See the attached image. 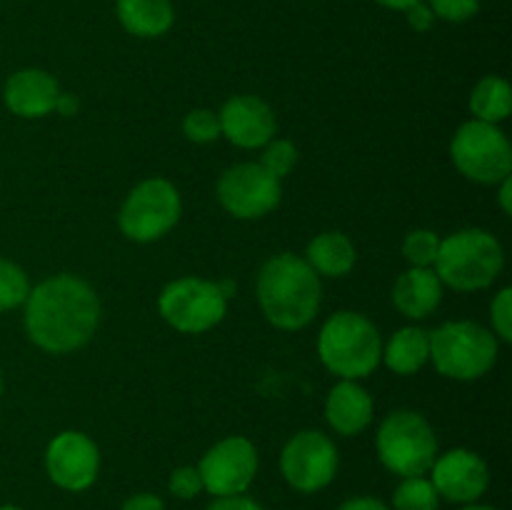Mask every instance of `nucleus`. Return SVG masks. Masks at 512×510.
Instances as JSON below:
<instances>
[{
    "label": "nucleus",
    "instance_id": "9d476101",
    "mask_svg": "<svg viewBox=\"0 0 512 510\" xmlns=\"http://www.w3.org/2000/svg\"><path fill=\"white\" fill-rule=\"evenodd\" d=\"M340 455L333 440L320 430H300L280 453V473L298 493H318L338 475Z\"/></svg>",
    "mask_w": 512,
    "mask_h": 510
},
{
    "label": "nucleus",
    "instance_id": "cd10ccee",
    "mask_svg": "<svg viewBox=\"0 0 512 510\" xmlns=\"http://www.w3.org/2000/svg\"><path fill=\"white\" fill-rule=\"evenodd\" d=\"M433 10L435 20L445 23H465L480 13V0H425Z\"/></svg>",
    "mask_w": 512,
    "mask_h": 510
},
{
    "label": "nucleus",
    "instance_id": "dca6fc26",
    "mask_svg": "<svg viewBox=\"0 0 512 510\" xmlns=\"http://www.w3.org/2000/svg\"><path fill=\"white\" fill-rule=\"evenodd\" d=\"M60 95V85L48 70L23 68L15 70L3 85L5 108L25 120H38L55 113V100Z\"/></svg>",
    "mask_w": 512,
    "mask_h": 510
},
{
    "label": "nucleus",
    "instance_id": "c9c22d12",
    "mask_svg": "<svg viewBox=\"0 0 512 510\" xmlns=\"http://www.w3.org/2000/svg\"><path fill=\"white\" fill-rule=\"evenodd\" d=\"M500 190H498V203H500V210H503L505 215L512 213V175L508 178L500 180Z\"/></svg>",
    "mask_w": 512,
    "mask_h": 510
},
{
    "label": "nucleus",
    "instance_id": "7c9ffc66",
    "mask_svg": "<svg viewBox=\"0 0 512 510\" xmlns=\"http://www.w3.org/2000/svg\"><path fill=\"white\" fill-rule=\"evenodd\" d=\"M405 20H408V25L415 30V33H428V30L435 25V15L425 0L405 10Z\"/></svg>",
    "mask_w": 512,
    "mask_h": 510
},
{
    "label": "nucleus",
    "instance_id": "2f4dec72",
    "mask_svg": "<svg viewBox=\"0 0 512 510\" xmlns=\"http://www.w3.org/2000/svg\"><path fill=\"white\" fill-rule=\"evenodd\" d=\"M208 510H265V508L243 493V495H228V498H215L213 503L208 505Z\"/></svg>",
    "mask_w": 512,
    "mask_h": 510
},
{
    "label": "nucleus",
    "instance_id": "9b49d317",
    "mask_svg": "<svg viewBox=\"0 0 512 510\" xmlns=\"http://www.w3.org/2000/svg\"><path fill=\"white\" fill-rule=\"evenodd\" d=\"M258 448L245 435H228L205 450L198 470L203 488L215 498L243 495L258 475Z\"/></svg>",
    "mask_w": 512,
    "mask_h": 510
},
{
    "label": "nucleus",
    "instance_id": "20e7f679",
    "mask_svg": "<svg viewBox=\"0 0 512 510\" xmlns=\"http://www.w3.org/2000/svg\"><path fill=\"white\" fill-rule=\"evenodd\" d=\"M505 265V250L493 233L483 228H463L440 240L433 270L440 283L460 293L483 290L498 280Z\"/></svg>",
    "mask_w": 512,
    "mask_h": 510
},
{
    "label": "nucleus",
    "instance_id": "4be33fe9",
    "mask_svg": "<svg viewBox=\"0 0 512 510\" xmlns=\"http://www.w3.org/2000/svg\"><path fill=\"white\" fill-rule=\"evenodd\" d=\"M470 110L475 120L500 125L512 110V88L500 75H485L470 93Z\"/></svg>",
    "mask_w": 512,
    "mask_h": 510
},
{
    "label": "nucleus",
    "instance_id": "72a5a7b5",
    "mask_svg": "<svg viewBox=\"0 0 512 510\" xmlns=\"http://www.w3.org/2000/svg\"><path fill=\"white\" fill-rule=\"evenodd\" d=\"M338 510H393V508H390V505H385L383 500L370 498V495H358V498L345 500Z\"/></svg>",
    "mask_w": 512,
    "mask_h": 510
},
{
    "label": "nucleus",
    "instance_id": "f704fd0d",
    "mask_svg": "<svg viewBox=\"0 0 512 510\" xmlns=\"http://www.w3.org/2000/svg\"><path fill=\"white\" fill-rule=\"evenodd\" d=\"M80 110V100L75 98L73 93H63L60 90L58 100H55V113L63 115V118H73V115H78Z\"/></svg>",
    "mask_w": 512,
    "mask_h": 510
},
{
    "label": "nucleus",
    "instance_id": "412c9836",
    "mask_svg": "<svg viewBox=\"0 0 512 510\" xmlns=\"http://www.w3.org/2000/svg\"><path fill=\"white\" fill-rule=\"evenodd\" d=\"M383 360L395 375H415L430 360V335L418 325L400 328L383 348Z\"/></svg>",
    "mask_w": 512,
    "mask_h": 510
},
{
    "label": "nucleus",
    "instance_id": "6e6552de",
    "mask_svg": "<svg viewBox=\"0 0 512 510\" xmlns=\"http://www.w3.org/2000/svg\"><path fill=\"white\" fill-rule=\"evenodd\" d=\"M450 155L460 173L480 185H498L512 175V145L500 125L468 120L450 143Z\"/></svg>",
    "mask_w": 512,
    "mask_h": 510
},
{
    "label": "nucleus",
    "instance_id": "39448f33",
    "mask_svg": "<svg viewBox=\"0 0 512 510\" xmlns=\"http://www.w3.org/2000/svg\"><path fill=\"white\" fill-rule=\"evenodd\" d=\"M428 335L430 360L443 378L478 380L498 360V338L473 320H450Z\"/></svg>",
    "mask_w": 512,
    "mask_h": 510
},
{
    "label": "nucleus",
    "instance_id": "a211bd4d",
    "mask_svg": "<svg viewBox=\"0 0 512 510\" xmlns=\"http://www.w3.org/2000/svg\"><path fill=\"white\" fill-rule=\"evenodd\" d=\"M443 288L433 268H408L393 283V305L410 320H425L438 310Z\"/></svg>",
    "mask_w": 512,
    "mask_h": 510
},
{
    "label": "nucleus",
    "instance_id": "c756f323",
    "mask_svg": "<svg viewBox=\"0 0 512 510\" xmlns=\"http://www.w3.org/2000/svg\"><path fill=\"white\" fill-rule=\"evenodd\" d=\"M490 320H493L495 338H500L503 343L512 340V290L503 288L490 303Z\"/></svg>",
    "mask_w": 512,
    "mask_h": 510
},
{
    "label": "nucleus",
    "instance_id": "f3484780",
    "mask_svg": "<svg viewBox=\"0 0 512 510\" xmlns=\"http://www.w3.org/2000/svg\"><path fill=\"white\" fill-rule=\"evenodd\" d=\"M373 395L358 380H340L325 398V420L338 435H360L373 420Z\"/></svg>",
    "mask_w": 512,
    "mask_h": 510
},
{
    "label": "nucleus",
    "instance_id": "6ab92c4d",
    "mask_svg": "<svg viewBox=\"0 0 512 510\" xmlns=\"http://www.w3.org/2000/svg\"><path fill=\"white\" fill-rule=\"evenodd\" d=\"M115 15L135 38H160L175 23L173 0H118Z\"/></svg>",
    "mask_w": 512,
    "mask_h": 510
},
{
    "label": "nucleus",
    "instance_id": "a878e982",
    "mask_svg": "<svg viewBox=\"0 0 512 510\" xmlns=\"http://www.w3.org/2000/svg\"><path fill=\"white\" fill-rule=\"evenodd\" d=\"M183 133L190 143H213V140L223 138L220 133V118L215 110L210 108H195L183 118Z\"/></svg>",
    "mask_w": 512,
    "mask_h": 510
},
{
    "label": "nucleus",
    "instance_id": "ea45409f",
    "mask_svg": "<svg viewBox=\"0 0 512 510\" xmlns=\"http://www.w3.org/2000/svg\"><path fill=\"white\" fill-rule=\"evenodd\" d=\"M0 510H20L18 505H0Z\"/></svg>",
    "mask_w": 512,
    "mask_h": 510
},
{
    "label": "nucleus",
    "instance_id": "5701e85b",
    "mask_svg": "<svg viewBox=\"0 0 512 510\" xmlns=\"http://www.w3.org/2000/svg\"><path fill=\"white\" fill-rule=\"evenodd\" d=\"M440 495L433 488L430 478L415 475V478H403L393 493V510H438Z\"/></svg>",
    "mask_w": 512,
    "mask_h": 510
},
{
    "label": "nucleus",
    "instance_id": "473e14b6",
    "mask_svg": "<svg viewBox=\"0 0 512 510\" xmlns=\"http://www.w3.org/2000/svg\"><path fill=\"white\" fill-rule=\"evenodd\" d=\"M120 510H165V503L153 493H138L130 495Z\"/></svg>",
    "mask_w": 512,
    "mask_h": 510
},
{
    "label": "nucleus",
    "instance_id": "aec40b11",
    "mask_svg": "<svg viewBox=\"0 0 512 510\" xmlns=\"http://www.w3.org/2000/svg\"><path fill=\"white\" fill-rule=\"evenodd\" d=\"M358 253L353 240L340 230H325L315 235L305 248V263L325 278H343L353 270Z\"/></svg>",
    "mask_w": 512,
    "mask_h": 510
},
{
    "label": "nucleus",
    "instance_id": "f03ea898",
    "mask_svg": "<svg viewBox=\"0 0 512 510\" xmlns=\"http://www.w3.org/2000/svg\"><path fill=\"white\" fill-rule=\"evenodd\" d=\"M258 303L275 328H305L323 303L320 275L300 255H275L258 273Z\"/></svg>",
    "mask_w": 512,
    "mask_h": 510
},
{
    "label": "nucleus",
    "instance_id": "b1692460",
    "mask_svg": "<svg viewBox=\"0 0 512 510\" xmlns=\"http://www.w3.org/2000/svg\"><path fill=\"white\" fill-rule=\"evenodd\" d=\"M30 293V280L18 263L0 258V313L20 308Z\"/></svg>",
    "mask_w": 512,
    "mask_h": 510
},
{
    "label": "nucleus",
    "instance_id": "ddd939ff",
    "mask_svg": "<svg viewBox=\"0 0 512 510\" xmlns=\"http://www.w3.org/2000/svg\"><path fill=\"white\" fill-rule=\"evenodd\" d=\"M45 473L58 488L68 493H83L98 480V445L80 430H63L50 440L45 450Z\"/></svg>",
    "mask_w": 512,
    "mask_h": 510
},
{
    "label": "nucleus",
    "instance_id": "58836bf2",
    "mask_svg": "<svg viewBox=\"0 0 512 510\" xmlns=\"http://www.w3.org/2000/svg\"><path fill=\"white\" fill-rule=\"evenodd\" d=\"M460 510H498L493 508V505H478V503H470V505H463Z\"/></svg>",
    "mask_w": 512,
    "mask_h": 510
},
{
    "label": "nucleus",
    "instance_id": "f8f14e48",
    "mask_svg": "<svg viewBox=\"0 0 512 510\" xmlns=\"http://www.w3.org/2000/svg\"><path fill=\"white\" fill-rule=\"evenodd\" d=\"M283 198V180L270 175L260 163H240L218 180V200L233 218L258 220L273 213Z\"/></svg>",
    "mask_w": 512,
    "mask_h": 510
},
{
    "label": "nucleus",
    "instance_id": "393cba45",
    "mask_svg": "<svg viewBox=\"0 0 512 510\" xmlns=\"http://www.w3.org/2000/svg\"><path fill=\"white\" fill-rule=\"evenodd\" d=\"M440 240L443 238L435 230H410L403 240V258L408 260L410 268H433L435 260H438Z\"/></svg>",
    "mask_w": 512,
    "mask_h": 510
},
{
    "label": "nucleus",
    "instance_id": "bb28decb",
    "mask_svg": "<svg viewBox=\"0 0 512 510\" xmlns=\"http://www.w3.org/2000/svg\"><path fill=\"white\" fill-rule=\"evenodd\" d=\"M270 175H275L278 180H283L290 170L298 163V148H295L290 140H270L268 145H263V155L258 160Z\"/></svg>",
    "mask_w": 512,
    "mask_h": 510
},
{
    "label": "nucleus",
    "instance_id": "2eb2a0df",
    "mask_svg": "<svg viewBox=\"0 0 512 510\" xmlns=\"http://www.w3.org/2000/svg\"><path fill=\"white\" fill-rule=\"evenodd\" d=\"M220 133L238 148H263L273 140L278 123L275 113L258 95H233L218 110Z\"/></svg>",
    "mask_w": 512,
    "mask_h": 510
},
{
    "label": "nucleus",
    "instance_id": "4468645a",
    "mask_svg": "<svg viewBox=\"0 0 512 510\" xmlns=\"http://www.w3.org/2000/svg\"><path fill=\"white\" fill-rule=\"evenodd\" d=\"M430 473H433L430 478L433 488L438 490L440 498L450 500V503H475L478 498H483L490 485L488 463L468 448H453L438 455Z\"/></svg>",
    "mask_w": 512,
    "mask_h": 510
},
{
    "label": "nucleus",
    "instance_id": "e433bc0d",
    "mask_svg": "<svg viewBox=\"0 0 512 510\" xmlns=\"http://www.w3.org/2000/svg\"><path fill=\"white\" fill-rule=\"evenodd\" d=\"M378 5H383V8L388 10H400V13H405L408 8H413L415 3H423V0H375Z\"/></svg>",
    "mask_w": 512,
    "mask_h": 510
},
{
    "label": "nucleus",
    "instance_id": "a19ab883",
    "mask_svg": "<svg viewBox=\"0 0 512 510\" xmlns=\"http://www.w3.org/2000/svg\"><path fill=\"white\" fill-rule=\"evenodd\" d=\"M0 395H3V373H0Z\"/></svg>",
    "mask_w": 512,
    "mask_h": 510
},
{
    "label": "nucleus",
    "instance_id": "423d86ee",
    "mask_svg": "<svg viewBox=\"0 0 512 510\" xmlns=\"http://www.w3.org/2000/svg\"><path fill=\"white\" fill-rule=\"evenodd\" d=\"M378 458L385 468L400 478L425 475L438 458V438L428 418L415 410H393L380 423Z\"/></svg>",
    "mask_w": 512,
    "mask_h": 510
},
{
    "label": "nucleus",
    "instance_id": "0eeeda50",
    "mask_svg": "<svg viewBox=\"0 0 512 510\" xmlns=\"http://www.w3.org/2000/svg\"><path fill=\"white\" fill-rule=\"evenodd\" d=\"M183 215L178 188L165 178H148L123 200L118 228L133 243H153L168 235Z\"/></svg>",
    "mask_w": 512,
    "mask_h": 510
},
{
    "label": "nucleus",
    "instance_id": "c85d7f7f",
    "mask_svg": "<svg viewBox=\"0 0 512 510\" xmlns=\"http://www.w3.org/2000/svg\"><path fill=\"white\" fill-rule=\"evenodd\" d=\"M168 490L180 500H193L203 493V478H200L198 465H180L170 473Z\"/></svg>",
    "mask_w": 512,
    "mask_h": 510
},
{
    "label": "nucleus",
    "instance_id": "f257e3e1",
    "mask_svg": "<svg viewBox=\"0 0 512 510\" xmlns=\"http://www.w3.org/2000/svg\"><path fill=\"white\" fill-rule=\"evenodd\" d=\"M23 308L28 338L53 355L73 353L88 345L103 315L93 285L70 273L53 275L30 288Z\"/></svg>",
    "mask_w": 512,
    "mask_h": 510
},
{
    "label": "nucleus",
    "instance_id": "1a4fd4ad",
    "mask_svg": "<svg viewBox=\"0 0 512 510\" xmlns=\"http://www.w3.org/2000/svg\"><path fill=\"white\" fill-rule=\"evenodd\" d=\"M158 310L173 330L198 335L213 330L225 318L228 298L220 293L215 280L185 275L160 290Z\"/></svg>",
    "mask_w": 512,
    "mask_h": 510
},
{
    "label": "nucleus",
    "instance_id": "7ed1b4c3",
    "mask_svg": "<svg viewBox=\"0 0 512 510\" xmlns=\"http://www.w3.org/2000/svg\"><path fill=\"white\" fill-rule=\"evenodd\" d=\"M318 355L340 380L368 378L383 358V340L373 320L353 310H338L318 335Z\"/></svg>",
    "mask_w": 512,
    "mask_h": 510
},
{
    "label": "nucleus",
    "instance_id": "4c0bfd02",
    "mask_svg": "<svg viewBox=\"0 0 512 510\" xmlns=\"http://www.w3.org/2000/svg\"><path fill=\"white\" fill-rule=\"evenodd\" d=\"M215 283H218V288H220V293L225 295V298H235V290H238V285L233 283V280H228V278H223V280H215Z\"/></svg>",
    "mask_w": 512,
    "mask_h": 510
}]
</instances>
